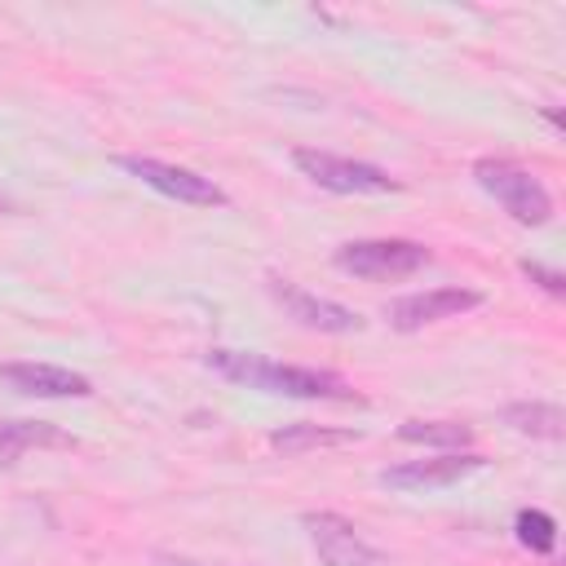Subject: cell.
Masks as SVG:
<instances>
[{
	"label": "cell",
	"instance_id": "cell-1",
	"mask_svg": "<svg viewBox=\"0 0 566 566\" xmlns=\"http://www.w3.org/2000/svg\"><path fill=\"white\" fill-rule=\"evenodd\" d=\"M208 367L234 385L283 394V398H314V402H363L349 380L323 367H296V363H270L261 354H239V349H208Z\"/></svg>",
	"mask_w": 566,
	"mask_h": 566
},
{
	"label": "cell",
	"instance_id": "cell-2",
	"mask_svg": "<svg viewBox=\"0 0 566 566\" xmlns=\"http://www.w3.org/2000/svg\"><path fill=\"white\" fill-rule=\"evenodd\" d=\"M473 181L517 221V226H548L553 221V195L544 190V181L513 164V159H478L473 164Z\"/></svg>",
	"mask_w": 566,
	"mask_h": 566
},
{
	"label": "cell",
	"instance_id": "cell-3",
	"mask_svg": "<svg viewBox=\"0 0 566 566\" xmlns=\"http://www.w3.org/2000/svg\"><path fill=\"white\" fill-rule=\"evenodd\" d=\"M292 164L323 190L332 195H394L398 181L367 164V159H349V155H332V150H314V146H296L292 150Z\"/></svg>",
	"mask_w": 566,
	"mask_h": 566
},
{
	"label": "cell",
	"instance_id": "cell-4",
	"mask_svg": "<svg viewBox=\"0 0 566 566\" xmlns=\"http://www.w3.org/2000/svg\"><path fill=\"white\" fill-rule=\"evenodd\" d=\"M336 270L354 279H407L433 261V252L416 239H354L336 248Z\"/></svg>",
	"mask_w": 566,
	"mask_h": 566
},
{
	"label": "cell",
	"instance_id": "cell-5",
	"mask_svg": "<svg viewBox=\"0 0 566 566\" xmlns=\"http://www.w3.org/2000/svg\"><path fill=\"white\" fill-rule=\"evenodd\" d=\"M128 177H137L142 186L177 199V203H190V208H221L226 203V190L212 181V177H199L195 168H181V164H168V159H155V155H119L115 159Z\"/></svg>",
	"mask_w": 566,
	"mask_h": 566
},
{
	"label": "cell",
	"instance_id": "cell-6",
	"mask_svg": "<svg viewBox=\"0 0 566 566\" xmlns=\"http://www.w3.org/2000/svg\"><path fill=\"white\" fill-rule=\"evenodd\" d=\"M301 526H305V535H310V544H314L323 566H389V557L376 544H367L358 535V526L345 522L340 513L318 509V513H305Z\"/></svg>",
	"mask_w": 566,
	"mask_h": 566
},
{
	"label": "cell",
	"instance_id": "cell-7",
	"mask_svg": "<svg viewBox=\"0 0 566 566\" xmlns=\"http://www.w3.org/2000/svg\"><path fill=\"white\" fill-rule=\"evenodd\" d=\"M482 305V292H473V287H429V292H407V296H398V301H389L385 305V318H389V327H398V332H420L424 323H442V318H460V314H469V310H478Z\"/></svg>",
	"mask_w": 566,
	"mask_h": 566
},
{
	"label": "cell",
	"instance_id": "cell-8",
	"mask_svg": "<svg viewBox=\"0 0 566 566\" xmlns=\"http://www.w3.org/2000/svg\"><path fill=\"white\" fill-rule=\"evenodd\" d=\"M486 469V455L478 451H442V455H429V460H402V464H389L380 469V486L389 491H433V486H451L469 473H482Z\"/></svg>",
	"mask_w": 566,
	"mask_h": 566
},
{
	"label": "cell",
	"instance_id": "cell-9",
	"mask_svg": "<svg viewBox=\"0 0 566 566\" xmlns=\"http://www.w3.org/2000/svg\"><path fill=\"white\" fill-rule=\"evenodd\" d=\"M270 296H274L301 327L332 332V336H340V332H358V327H363V318H358L349 305L327 301V296H314V292H305V287H296V283H287V279H270Z\"/></svg>",
	"mask_w": 566,
	"mask_h": 566
},
{
	"label": "cell",
	"instance_id": "cell-10",
	"mask_svg": "<svg viewBox=\"0 0 566 566\" xmlns=\"http://www.w3.org/2000/svg\"><path fill=\"white\" fill-rule=\"evenodd\" d=\"M0 385L22 398H88V376L57 363H0Z\"/></svg>",
	"mask_w": 566,
	"mask_h": 566
},
{
	"label": "cell",
	"instance_id": "cell-11",
	"mask_svg": "<svg viewBox=\"0 0 566 566\" xmlns=\"http://www.w3.org/2000/svg\"><path fill=\"white\" fill-rule=\"evenodd\" d=\"M75 447V438L49 420H0V464H18L27 451Z\"/></svg>",
	"mask_w": 566,
	"mask_h": 566
},
{
	"label": "cell",
	"instance_id": "cell-12",
	"mask_svg": "<svg viewBox=\"0 0 566 566\" xmlns=\"http://www.w3.org/2000/svg\"><path fill=\"white\" fill-rule=\"evenodd\" d=\"M358 442L354 429H332V424H283L270 433V447L283 455H301V451H323V447H345Z\"/></svg>",
	"mask_w": 566,
	"mask_h": 566
},
{
	"label": "cell",
	"instance_id": "cell-13",
	"mask_svg": "<svg viewBox=\"0 0 566 566\" xmlns=\"http://www.w3.org/2000/svg\"><path fill=\"white\" fill-rule=\"evenodd\" d=\"M504 424L517 429V433H526V438L557 442L562 429H566V416H562L557 402H539V398H535V402H509V407H504Z\"/></svg>",
	"mask_w": 566,
	"mask_h": 566
},
{
	"label": "cell",
	"instance_id": "cell-14",
	"mask_svg": "<svg viewBox=\"0 0 566 566\" xmlns=\"http://www.w3.org/2000/svg\"><path fill=\"white\" fill-rule=\"evenodd\" d=\"M398 438H402V442H416V447L464 451V447L473 442V429L460 424V420H402V424H398Z\"/></svg>",
	"mask_w": 566,
	"mask_h": 566
},
{
	"label": "cell",
	"instance_id": "cell-15",
	"mask_svg": "<svg viewBox=\"0 0 566 566\" xmlns=\"http://www.w3.org/2000/svg\"><path fill=\"white\" fill-rule=\"evenodd\" d=\"M513 535H517V544L531 548V553H553V548H557V522H553L544 509H522V513L513 517Z\"/></svg>",
	"mask_w": 566,
	"mask_h": 566
},
{
	"label": "cell",
	"instance_id": "cell-16",
	"mask_svg": "<svg viewBox=\"0 0 566 566\" xmlns=\"http://www.w3.org/2000/svg\"><path fill=\"white\" fill-rule=\"evenodd\" d=\"M522 274H526L531 283H539L548 296H566V279H562L557 270H548V265H539V261H522Z\"/></svg>",
	"mask_w": 566,
	"mask_h": 566
},
{
	"label": "cell",
	"instance_id": "cell-17",
	"mask_svg": "<svg viewBox=\"0 0 566 566\" xmlns=\"http://www.w3.org/2000/svg\"><path fill=\"white\" fill-rule=\"evenodd\" d=\"M9 208H13V203H9V199H4V195H0V212H9Z\"/></svg>",
	"mask_w": 566,
	"mask_h": 566
}]
</instances>
